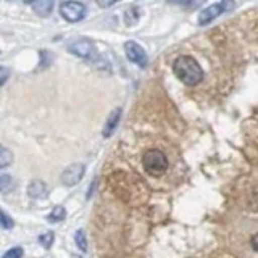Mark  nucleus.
<instances>
[{"label":"nucleus","mask_w":258,"mask_h":258,"mask_svg":"<svg viewBox=\"0 0 258 258\" xmlns=\"http://www.w3.org/2000/svg\"><path fill=\"white\" fill-rule=\"evenodd\" d=\"M142 166L145 173L153 177L163 176L168 171V157L165 152L158 149H150L142 155Z\"/></svg>","instance_id":"obj_2"},{"label":"nucleus","mask_w":258,"mask_h":258,"mask_svg":"<svg viewBox=\"0 0 258 258\" xmlns=\"http://www.w3.org/2000/svg\"><path fill=\"white\" fill-rule=\"evenodd\" d=\"M173 70L176 73V76L181 79V83H184L189 87L199 86L205 76L204 68L200 67V63L196 58H192V56H187V55L176 58V61L173 64Z\"/></svg>","instance_id":"obj_1"},{"label":"nucleus","mask_w":258,"mask_h":258,"mask_svg":"<svg viewBox=\"0 0 258 258\" xmlns=\"http://www.w3.org/2000/svg\"><path fill=\"white\" fill-rule=\"evenodd\" d=\"M2 226H4L5 229H10L12 226H13V220H10L7 213H2Z\"/></svg>","instance_id":"obj_18"},{"label":"nucleus","mask_w":258,"mask_h":258,"mask_svg":"<svg viewBox=\"0 0 258 258\" xmlns=\"http://www.w3.org/2000/svg\"><path fill=\"white\" fill-rule=\"evenodd\" d=\"M10 184H12L10 176L4 174L2 177H0V189H2V192H7V190H8V187H10Z\"/></svg>","instance_id":"obj_16"},{"label":"nucleus","mask_w":258,"mask_h":258,"mask_svg":"<svg viewBox=\"0 0 258 258\" xmlns=\"http://www.w3.org/2000/svg\"><path fill=\"white\" fill-rule=\"evenodd\" d=\"M84 176V165L76 163V165H71L63 171L61 174V182L64 185H76Z\"/></svg>","instance_id":"obj_5"},{"label":"nucleus","mask_w":258,"mask_h":258,"mask_svg":"<svg viewBox=\"0 0 258 258\" xmlns=\"http://www.w3.org/2000/svg\"><path fill=\"white\" fill-rule=\"evenodd\" d=\"M124 50H126V55H127V58L129 61H133L134 64H137V67H147V53H145L144 48L137 44V42H126L124 45Z\"/></svg>","instance_id":"obj_4"},{"label":"nucleus","mask_w":258,"mask_h":258,"mask_svg":"<svg viewBox=\"0 0 258 258\" xmlns=\"http://www.w3.org/2000/svg\"><path fill=\"white\" fill-rule=\"evenodd\" d=\"M53 0H36L34 2V12L39 16H48L52 13Z\"/></svg>","instance_id":"obj_10"},{"label":"nucleus","mask_w":258,"mask_h":258,"mask_svg":"<svg viewBox=\"0 0 258 258\" xmlns=\"http://www.w3.org/2000/svg\"><path fill=\"white\" fill-rule=\"evenodd\" d=\"M119 118H121V108H115L111 111V115L108 116L107 123L103 124V131H102L103 137H110L113 133H115V129L119 123Z\"/></svg>","instance_id":"obj_8"},{"label":"nucleus","mask_w":258,"mask_h":258,"mask_svg":"<svg viewBox=\"0 0 258 258\" xmlns=\"http://www.w3.org/2000/svg\"><path fill=\"white\" fill-rule=\"evenodd\" d=\"M116 2H119V0H97V5L100 8H108L111 5H115Z\"/></svg>","instance_id":"obj_17"},{"label":"nucleus","mask_w":258,"mask_h":258,"mask_svg":"<svg viewBox=\"0 0 258 258\" xmlns=\"http://www.w3.org/2000/svg\"><path fill=\"white\" fill-rule=\"evenodd\" d=\"M23 256V248L21 247H15V248H10L8 252L4 255V258H21Z\"/></svg>","instance_id":"obj_15"},{"label":"nucleus","mask_w":258,"mask_h":258,"mask_svg":"<svg viewBox=\"0 0 258 258\" xmlns=\"http://www.w3.org/2000/svg\"><path fill=\"white\" fill-rule=\"evenodd\" d=\"M53 239H55L53 232H44L42 236H39V242H40V244H42L45 248H50V245L53 244Z\"/></svg>","instance_id":"obj_13"},{"label":"nucleus","mask_w":258,"mask_h":258,"mask_svg":"<svg viewBox=\"0 0 258 258\" xmlns=\"http://www.w3.org/2000/svg\"><path fill=\"white\" fill-rule=\"evenodd\" d=\"M250 244H252L253 250H256V252H258V232L252 236V239H250Z\"/></svg>","instance_id":"obj_19"},{"label":"nucleus","mask_w":258,"mask_h":258,"mask_svg":"<svg viewBox=\"0 0 258 258\" xmlns=\"http://www.w3.org/2000/svg\"><path fill=\"white\" fill-rule=\"evenodd\" d=\"M223 12H226V7H224L223 2L221 4H213V5L207 7L205 10H202L199 13V24H200V26H204V24H207L212 20H215L216 16H220Z\"/></svg>","instance_id":"obj_7"},{"label":"nucleus","mask_w":258,"mask_h":258,"mask_svg":"<svg viewBox=\"0 0 258 258\" xmlns=\"http://www.w3.org/2000/svg\"><path fill=\"white\" fill-rule=\"evenodd\" d=\"M70 52L76 56H81V58H91L94 55V45L87 39H78L70 44Z\"/></svg>","instance_id":"obj_6"},{"label":"nucleus","mask_w":258,"mask_h":258,"mask_svg":"<svg viewBox=\"0 0 258 258\" xmlns=\"http://www.w3.org/2000/svg\"><path fill=\"white\" fill-rule=\"evenodd\" d=\"M64 216H67V212H64L63 207H55L52 210V213L48 215V221L50 223H58L61 220H64Z\"/></svg>","instance_id":"obj_11"},{"label":"nucleus","mask_w":258,"mask_h":258,"mask_svg":"<svg viewBox=\"0 0 258 258\" xmlns=\"http://www.w3.org/2000/svg\"><path fill=\"white\" fill-rule=\"evenodd\" d=\"M60 13L67 21L70 23H76L81 21L86 15V7L75 0H68V2H63L60 7Z\"/></svg>","instance_id":"obj_3"},{"label":"nucleus","mask_w":258,"mask_h":258,"mask_svg":"<svg viewBox=\"0 0 258 258\" xmlns=\"http://www.w3.org/2000/svg\"><path fill=\"white\" fill-rule=\"evenodd\" d=\"M0 71H2V79H0V84H5L7 76H8V71H7V68H2Z\"/></svg>","instance_id":"obj_20"},{"label":"nucleus","mask_w":258,"mask_h":258,"mask_svg":"<svg viewBox=\"0 0 258 258\" xmlns=\"http://www.w3.org/2000/svg\"><path fill=\"white\" fill-rule=\"evenodd\" d=\"M13 161V155H12V152L2 147L0 149V168H7L8 165H10Z\"/></svg>","instance_id":"obj_12"},{"label":"nucleus","mask_w":258,"mask_h":258,"mask_svg":"<svg viewBox=\"0 0 258 258\" xmlns=\"http://www.w3.org/2000/svg\"><path fill=\"white\" fill-rule=\"evenodd\" d=\"M75 239H76V244L79 245V248H81V250H86V248H87V242H86L84 231H78Z\"/></svg>","instance_id":"obj_14"},{"label":"nucleus","mask_w":258,"mask_h":258,"mask_svg":"<svg viewBox=\"0 0 258 258\" xmlns=\"http://www.w3.org/2000/svg\"><path fill=\"white\" fill-rule=\"evenodd\" d=\"M36 0H24V4H34Z\"/></svg>","instance_id":"obj_21"},{"label":"nucleus","mask_w":258,"mask_h":258,"mask_svg":"<svg viewBox=\"0 0 258 258\" xmlns=\"http://www.w3.org/2000/svg\"><path fill=\"white\" fill-rule=\"evenodd\" d=\"M28 192L32 199H44V197H47L48 190H47V185L42 181H32Z\"/></svg>","instance_id":"obj_9"}]
</instances>
